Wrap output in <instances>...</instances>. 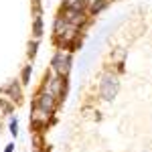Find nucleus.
Masks as SVG:
<instances>
[{
  "instance_id": "obj_1",
  "label": "nucleus",
  "mask_w": 152,
  "mask_h": 152,
  "mask_svg": "<svg viewBox=\"0 0 152 152\" xmlns=\"http://www.w3.org/2000/svg\"><path fill=\"white\" fill-rule=\"evenodd\" d=\"M41 89L51 91V94L57 97V102H61V99H65V95H67V81H65V77H61V75H57V73L53 71L51 75L45 77V83H43Z\"/></svg>"
},
{
  "instance_id": "obj_2",
  "label": "nucleus",
  "mask_w": 152,
  "mask_h": 152,
  "mask_svg": "<svg viewBox=\"0 0 152 152\" xmlns=\"http://www.w3.org/2000/svg\"><path fill=\"white\" fill-rule=\"evenodd\" d=\"M118 87H120L118 75H114V73H104V77H102V83H99V95L104 97L105 102H112V99L116 97Z\"/></svg>"
},
{
  "instance_id": "obj_3",
  "label": "nucleus",
  "mask_w": 152,
  "mask_h": 152,
  "mask_svg": "<svg viewBox=\"0 0 152 152\" xmlns=\"http://www.w3.org/2000/svg\"><path fill=\"white\" fill-rule=\"evenodd\" d=\"M51 65H53V71L61 75V77H67L71 71V53L69 51H57L53 59H51Z\"/></svg>"
},
{
  "instance_id": "obj_4",
  "label": "nucleus",
  "mask_w": 152,
  "mask_h": 152,
  "mask_svg": "<svg viewBox=\"0 0 152 152\" xmlns=\"http://www.w3.org/2000/svg\"><path fill=\"white\" fill-rule=\"evenodd\" d=\"M35 104L39 105V107H43V110H47V112L53 114V110H55V105H57V97L51 94V91H47V89H39Z\"/></svg>"
},
{
  "instance_id": "obj_5",
  "label": "nucleus",
  "mask_w": 152,
  "mask_h": 152,
  "mask_svg": "<svg viewBox=\"0 0 152 152\" xmlns=\"http://www.w3.org/2000/svg\"><path fill=\"white\" fill-rule=\"evenodd\" d=\"M0 94H6L12 99V104H20L23 102V89H20V83L16 81V79H12L10 83L2 85L0 87Z\"/></svg>"
},
{
  "instance_id": "obj_6",
  "label": "nucleus",
  "mask_w": 152,
  "mask_h": 152,
  "mask_svg": "<svg viewBox=\"0 0 152 152\" xmlns=\"http://www.w3.org/2000/svg\"><path fill=\"white\" fill-rule=\"evenodd\" d=\"M49 116H51V112L47 110H43V107H39V105H33V116H31V122L35 124V126H41V124H47L49 122Z\"/></svg>"
},
{
  "instance_id": "obj_7",
  "label": "nucleus",
  "mask_w": 152,
  "mask_h": 152,
  "mask_svg": "<svg viewBox=\"0 0 152 152\" xmlns=\"http://www.w3.org/2000/svg\"><path fill=\"white\" fill-rule=\"evenodd\" d=\"M33 35H35V39H39V37L43 35V16H41V10L37 8L35 12V23H33Z\"/></svg>"
},
{
  "instance_id": "obj_8",
  "label": "nucleus",
  "mask_w": 152,
  "mask_h": 152,
  "mask_svg": "<svg viewBox=\"0 0 152 152\" xmlns=\"http://www.w3.org/2000/svg\"><path fill=\"white\" fill-rule=\"evenodd\" d=\"M105 6H107V0H94V2L89 4V12H91V14H99Z\"/></svg>"
},
{
  "instance_id": "obj_9",
  "label": "nucleus",
  "mask_w": 152,
  "mask_h": 152,
  "mask_svg": "<svg viewBox=\"0 0 152 152\" xmlns=\"http://www.w3.org/2000/svg\"><path fill=\"white\" fill-rule=\"evenodd\" d=\"M69 8H73V10H79V12H85L87 8H89V0H73L71 4H67Z\"/></svg>"
},
{
  "instance_id": "obj_10",
  "label": "nucleus",
  "mask_w": 152,
  "mask_h": 152,
  "mask_svg": "<svg viewBox=\"0 0 152 152\" xmlns=\"http://www.w3.org/2000/svg\"><path fill=\"white\" fill-rule=\"evenodd\" d=\"M31 71H33V65H26L23 69V75H20L23 77V85H28L31 83Z\"/></svg>"
},
{
  "instance_id": "obj_11",
  "label": "nucleus",
  "mask_w": 152,
  "mask_h": 152,
  "mask_svg": "<svg viewBox=\"0 0 152 152\" xmlns=\"http://www.w3.org/2000/svg\"><path fill=\"white\" fill-rule=\"evenodd\" d=\"M0 107H2V110H4V114H10L12 110H14V105H12L10 102H6V99H4V97H0Z\"/></svg>"
},
{
  "instance_id": "obj_12",
  "label": "nucleus",
  "mask_w": 152,
  "mask_h": 152,
  "mask_svg": "<svg viewBox=\"0 0 152 152\" xmlns=\"http://www.w3.org/2000/svg\"><path fill=\"white\" fill-rule=\"evenodd\" d=\"M37 49H39V41L35 39V41H31V43H28V57H31V59L37 55Z\"/></svg>"
},
{
  "instance_id": "obj_13",
  "label": "nucleus",
  "mask_w": 152,
  "mask_h": 152,
  "mask_svg": "<svg viewBox=\"0 0 152 152\" xmlns=\"http://www.w3.org/2000/svg\"><path fill=\"white\" fill-rule=\"evenodd\" d=\"M10 134H12V136L18 134V122H16V118H12V120H10Z\"/></svg>"
},
{
  "instance_id": "obj_14",
  "label": "nucleus",
  "mask_w": 152,
  "mask_h": 152,
  "mask_svg": "<svg viewBox=\"0 0 152 152\" xmlns=\"http://www.w3.org/2000/svg\"><path fill=\"white\" fill-rule=\"evenodd\" d=\"M124 55H126V51H124V49H118L116 53H112V59H116V61H122V59H124Z\"/></svg>"
},
{
  "instance_id": "obj_15",
  "label": "nucleus",
  "mask_w": 152,
  "mask_h": 152,
  "mask_svg": "<svg viewBox=\"0 0 152 152\" xmlns=\"http://www.w3.org/2000/svg\"><path fill=\"white\" fill-rule=\"evenodd\" d=\"M14 150V144H6V148H4V152H12Z\"/></svg>"
},
{
  "instance_id": "obj_16",
  "label": "nucleus",
  "mask_w": 152,
  "mask_h": 152,
  "mask_svg": "<svg viewBox=\"0 0 152 152\" xmlns=\"http://www.w3.org/2000/svg\"><path fill=\"white\" fill-rule=\"evenodd\" d=\"M33 4H35V6H39V0H33Z\"/></svg>"
}]
</instances>
